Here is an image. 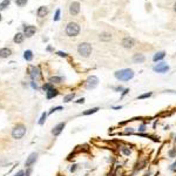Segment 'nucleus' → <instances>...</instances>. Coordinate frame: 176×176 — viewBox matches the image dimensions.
Listing matches in <instances>:
<instances>
[{"instance_id":"7","label":"nucleus","mask_w":176,"mask_h":176,"mask_svg":"<svg viewBox=\"0 0 176 176\" xmlns=\"http://www.w3.org/2000/svg\"><path fill=\"white\" fill-rule=\"evenodd\" d=\"M121 45H122L123 48L130 50V48H133V47L135 46V40H134L133 38H130V36H126V38H123V40H122Z\"/></svg>"},{"instance_id":"15","label":"nucleus","mask_w":176,"mask_h":176,"mask_svg":"<svg viewBox=\"0 0 176 176\" xmlns=\"http://www.w3.org/2000/svg\"><path fill=\"white\" fill-rule=\"evenodd\" d=\"M165 58V52L164 51H161V52H157L155 53L154 56H153V61L154 62H157V61H161Z\"/></svg>"},{"instance_id":"39","label":"nucleus","mask_w":176,"mask_h":176,"mask_svg":"<svg viewBox=\"0 0 176 176\" xmlns=\"http://www.w3.org/2000/svg\"><path fill=\"white\" fill-rule=\"evenodd\" d=\"M123 108V106H112V109H114V110H120V109H122Z\"/></svg>"},{"instance_id":"10","label":"nucleus","mask_w":176,"mask_h":176,"mask_svg":"<svg viewBox=\"0 0 176 176\" xmlns=\"http://www.w3.org/2000/svg\"><path fill=\"white\" fill-rule=\"evenodd\" d=\"M36 160H38V153H32L31 155L27 157V160H26V167H31L32 164H34L35 162H36Z\"/></svg>"},{"instance_id":"35","label":"nucleus","mask_w":176,"mask_h":176,"mask_svg":"<svg viewBox=\"0 0 176 176\" xmlns=\"http://www.w3.org/2000/svg\"><path fill=\"white\" fill-rule=\"evenodd\" d=\"M129 92H130V89H129V88H124V89L122 91V93H121V95H120V99L122 100V99H123V97H124V96H126L127 94H128Z\"/></svg>"},{"instance_id":"12","label":"nucleus","mask_w":176,"mask_h":176,"mask_svg":"<svg viewBox=\"0 0 176 176\" xmlns=\"http://www.w3.org/2000/svg\"><path fill=\"white\" fill-rule=\"evenodd\" d=\"M36 32V28L35 26H25V29H24V35H26L27 38H31L34 33Z\"/></svg>"},{"instance_id":"44","label":"nucleus","mask_w":176,"mask_h":176,"mask_svg":"<svg viewBox=\"0 0 176 176\" xmlns=\"http://www.w3.org/2000/svg\"><path fill=\"white\" fill-rule=\"evenodd\" d=\"M15 176H24V171H22V170H20V171H19Z\"/></svg>"},{"instance_id":"8","label":"nucleus","mask_w":176,"mask_h":176,"mask_svg":"<svg viewBox=\"0 0 176 176\" xmlns=\"http://www.w3.org/2000/svg\"><path fill=\"white\" fill-rule=\"evenodd\" d=\"M65 126H66V122H60V123H58L54 128L52 129V134L54 135V136H59L61 133H62V130H64V128H65Z\"/></svg>"},{"instance_id":"29","label":"nucleus","mask_w":176,"mask_h":176,"mask_svg":"<svg viewBox=\"0 0 176 176\" xmlns=\"http://www.w3.org/2000/svg\"><path fill=\"white\" fill-rule=\"evenodd\" d=\"M74 97H75V94L74 93H72V94H68V95H66L65 97H64V102H71L73 99H74Z\"/></svg>"},{"instance_id":"30","label":"nucleus","mask_w":176,"mask_h":176,"mask_svg":"<svg viewBox=\"0 0 176 176\" xmlns=\"http://www.w3.org/2000/svg\"><path fill=\"white\" fill-rule=\"evenodd\" d=\"M8 5H9V0H4L3 3H0V11H3V9H5Z\"/></svg>"},{"instance_id":"14","label":"nucleus","mask_w":176,"mask_h":176,"mask_svg":"<svg viewBox=\"0 0 176 176\" xmlns=\"http://www.w3.org/2000/svg\"><path fill=\"white\" fill-rule=\"evenodd\" d=\"M146 167H147V160H142V161H140V162H138V163L135 164L134 173H135V174H136V173H139V171L143 170Z\"/></svg>"},{"instance_id":"45","label":"nucleus","mask_w":176,"mask_h":176,"mask_svg":"<svg viewBox=\"0 0 176 176\" xmlns=\"http://www.w3.org/2000/svg\"><path fill=\"white\" fill-rule=\"evenodd\" d=\"M169 128H170V126L167 124V126H164V128H163V129H164V130H169Z\"/></svg>"},{"instance_id":"49","label":"nucleus","mask_w":176,"mask_h":176,"mask_svg":"<svg viewBox=\"0 0 176 176\" xmlns=\"http://www.w3.org/2000/svg\"><path fill=\"white\" fill-rule=\"evenodd\" d=\"M0 20H1V15H0Z\"/></svg>"},{"instance_id":"17","label":"nucleus","mask_w":176,"mask_h":176,"mask_svg":"<svg viewBox=\"0 0 176 176\" xmlns=\"http://www.w3.org/2000/svg\"><path fill=\"white\" fill-rule=\"evenodd\" d=\"M99 110H100V107H93V108H89V109H87V110L82 112L81 115H83V116H88V115H92V114L97 113Z\"/></svg>"},{"instance_id":"9","label":"nucleus","mask_w":176,"mask_h":176,"mask_svg":"<svg viewBox=\"0 0 176 176\" xmlns=\"http://www.w3.org/2000/svg\"><path fill=\"white\" fill-rule=\"evenodd\" d=\"M29 75H31V77L34 80H38V79H40V76H41V73H40V69H39L38 67L35 66H32L31 67V73H29Z\"/></svg>"},{"instance_id":"13","label":"nucleus","mask_w":176,"mask_h":176,"mask_svg":"<svg viewBox=\"0 0 176 176\" xmlns=\"http://www.w3.org/2000/svg\"><path fill=\"white\" fill-rule=\"evenodd\" d=\"M132 60H133L134 64H142V62H144V60H146V56H144L143 54H141V53H136V54L133 55Z\"/></svg>"},{"instance_id":"28","label":"nucleus","mask_w":176,"mask_h":176,"mask_svg":"<svg viewBox=\"0 0 176 176\" xmlns=\"http://www.w3.org/2000/svg\"><path fill=\"white\" fill-rule=\"evenodd\" d=\"M24 58L26 59L27 61H31L32 59H33V53H32V51H26V52L24 53Z\"/></svg>"},{"instance_id":"25","label":"nucleus","mask_w":176,"mask_h":176,"mask_svg":"<svg viewBox=\"0 0 176 176\" xmlns=\"http://www.w3.org/2000/svg\"><path fill=\"white\" fill-rule=\"evenodd\" d=\"M152 96H153V92H148V93H143V94L139 95L136 99L138 100H144V99H149V97H152Z\"/></svg>"},{"instance_id":"6","label":"nucleus","mask_w":176,"mask_h":176,"mask_svg":"<svg viewBox=\"0 0 176 176\" xmlns=\"http://www.w3.org/2000/svg\"><path fill=\"white\" fill-rule=\"evenodd\" d=\"M99 85V79L95 76V75H92L89 76L88 79L86 80L85 82V88L86 89H94V88Z\"/></svg>"},{"instance_id":"43","label":"nucleus","mask_w":176,"mask_h":176,"mask_svg":"<svg viewBox=\"0 0 176 176\" xmlns=\"http://www.w3.org/2000/svg\"><path fill=\"white\" fill-rule=\"evenodd\" d=\"M152 173H153V171H152V169L149 168V170H148V171H147V173L144 174V176H150V175H152Z\"/></svg>"},{"instance_id":"46","label":"nucleus","mask_w":176,"mask_h":176,"mask_svg":"<svg viewBox=\"0 0 176 176\" xmlns=\"http://www.w3.org/2000/svg\"><path fill=\"white\" fill-rule=\"evenodd\" d=\"M29 174H31V169H28L27 173H26V176H29Z\"/></svg>"},{"instance_id":"18","label":"nucleus","mask_w":176,"mask_h":176,"mask_svg":"<svg viewBox=\"0 0 176 176\" xmlns=\"http://www.w3.org/2000/svg\"><path fill=\"white\" fill-rule=\"evenodd\" d=\"M99 39H100L101 41H110L112 40V34L108 33V32H102L99 35Z\"/></svg>"},{"instance_id":"37","label":"nucleus","mask_w":176,"mask_h":176,"mask_svg":"<svg viewBox=\"0 0 176 176\" xmlns=\"http://www.w3.org/2000/svg\"><path fill=\"white\" fill-rule=\"evenodd\" d=\"M168 170H169V171H173V173H176V161H175L173 164L169 165V167H168Z\"/></svg>"},{"instance_id":"21","label":"nucleus","mask_w":176,"mask_h":176,"mask_svg":"<svg viewBox=\"0 0 176 176\" xmlns=\"http://www.w3.org/2000/svg\"><path fill=\"white\" fill-rule=\"evenodd\" d=\"M120 150H121V153H122L124 156H127V157H129V156L132 155V149L129 148V147H127V146L120 147Z\"/></svg>"},{"instance_id":"26","label":"nucleus","mask_w":176,"mask_h":176,"mask_svg":"<svg viewBox=\"0 0 176 176\" xmlns=\"http://www.w3.org/2000/svg\"><path fill=\"white\" fill-rule=\"evenodd\" d=\"M122 134L123 135H134L135 134V128H133V127H126Z\"/></svg>"},{"instance_id":"3","label":"nucleus","mask_w":176,"mask_h":176,"mask_svg":"<svg viewBox=\"0 0 176 176\" xmlns=\"http://www.w3.org/2000/svg\"><path fill=\"white\" fill-rule=\"evenodd\" d=\"M77 52H79V54L81 56H89L91 53H92V46L91 44H88V42H81L79 46H77Z\"/></svg>"},{"instance_id":"33","label":"nucleus","mask_w":176,"mask_h":176,"mask_svg":"<svg viewBox=\"0 0 176 176\" xmlns=\"http://www.w3.org/2000/svg\"><path fill=\"white\" fill-rule=\"evenodd\" d=\"M46 117H47V113H42V115H41V117H40V120H39V124H44L45 123V121H46Z\"/></svg>"},{"instance_id":"5","label":"nucleus","mask_w":176,"mask_h":176,"mask_svg":"<svg viewBox=\"0 0 176 176\" xmlns=\"http://www.w3.org/2000/svg\"><path fill=\"white\" fill-rule=\"evenodd\" d=\"M169 66L165 64V62H159V64H156L153 66V71L155 73H159V74H164V73H167L169 71Z\"/></svg>"},{"instance_id":"38","label":"nucleus","mask_w":176,"mask_h":176,"mask_svg":"<svg viewBox=\"0 0 176 176\" xmlns=\"http://www.w3.org/2000/svg\"><path fill=\"white\" fill-rule=\"evenodd\" d=\"M59 19H60V9H56V12H55V17H54V21H58Z\"/></svg>"},{"instance_id":"24","label":"nucleus","mask_w":176,"mask_h":176,"mask_svg":"<svg viewBox=\"0 0 176 176\" xmlns=\"http://www.w3.org/2000/svg\"><path fill=\"white\" fill-rule=\"evenodd\" d=\"M168 156L170 159H176V146H173L171 148L168 150Z\"/></svg>"},{"instance_id":"1","label":"nucleus","mask_w":176,"mask_h":176,"mask_svg":"<svg viewBox=\"0 0 176 176\" xmlns=\"http://www.w3.org/2000/svg\"><path fill=\"white\" fill-rule=\"evenodd\" d=\"M135 73L133 69H130V68H124V69H120V71H116L114 73V76H115V79L116 80H119V81H129L132 80L133 77H134Z\"/></svg>"},{"instance_id":"4","label":"nucleus","mask_w":176,"mask_h":176,"mask_svg":"<svg viewBox=\"0 0 176 176\" xmlns=\"http://www.w3.org/2000/svg\"><path fill=\"white\" fill-rule=\"evenodd\" d=\"M80 33V26L76 22H69L66 27V34L68 36H76Z\"/></svg>"},{"instance_id":"36","label":"nucleus","mask_w":176,"mask_h":176,"mask_svg":"<svg viewBox=\"0 0 176 176\" xmlns=\"http://www.w3.org/2000/svg\"><path fill=\"white\" fill-rule=\"evenodd\" d=\"M27 1H28V0H15V4L18 6H25L27 4Z\"/></svg>"},{"instance_id":"41","label":"nucleus","mask_w":176,"mask_h":176,"mask_svg":"<svg viewBox=\"0 0 176 176\" xmlns=\"http://www.w3.org/2000/svg\"><path fill=\"white\" fill-rule=\"evenodd\" d=\"M83 102H85V99H83V97H81V99H79V100L75 101V103H77V105H81V103H83Z\"/></svg>"},{"instance_id":"23","label":"nucleus","mask_w":176,"mask_h":176,"mask_svg":"<svg viewBox=\"0 0 176 176\" xmlns=\"http://www.w3.org/2000/svg\"><path fill=\"white\" fill-rule=\"evenodd\" d=\"M147 129H148V126H147V123L146 122H142L138 127V133H146Z\"/></svg>"},{"instance_id":"2","label":"nucleus","mask_w":176,"mask_h":176,"mask_svg":"<svg viewBox=\"0 0 176 176\" xmlns=\"http://www.w3.org/2000/svg\"><path fill=\"white\" fill-rule=\"evenodd\" d=\"M25 134H26V127L24 124H17L12 130V136L15 140H20L21 138H24Z\"/></svg>"},{"instance_id":"48","label":"nucleus","mask_w":176,"mask_h":176,"mask_svg":"<svg viewBox=\"0 0 176 176\" xmlns=\"http://www.w3.org/2000/svg\"><path fill=\"white\" fill-rule=\"evenodd\" d=\"M174 11L176 12V3H175V5H174Z\"/></svg>"},{"instance_id":"16","label":"nucleus","mask_w":176,"mask_h":176,"mask_svg":"<svg viewBox=\"0 0 176 176\" xmlns=\"http://www.w3.org/2000/svg\"><path fill=\"white\" fill-rule=\"evenodd\" d=\"M58 95H59V92H58V89H55L54 87L52 88V89H50V91L46 92V96H47L48 100L53 99V97H55V96H58Z\"/></svg>"},{"instance_id":"20","label":"nucleus","mask_w":176,"mask_h":176,"mask_svg":"<svg viewBox=\"0 0 176 176\" xmlns=\"http://www.w3.org/2000/svg\"><path fill=\"white\" fill-rule=\"evenodd\" d=\"M11 54H12V51L9 48H1L0 50V58H8L11 56Z\"/></svg>"},{"instance_id":"11","label":"nucleus","mask_w":176,"mask_h":176,"mask_svg":"<svg viewBox=\"0 0 176 176\" xmlns=\"http://www.w3.org/2000/svg\"><path fill=\"white\" fill-rule=\"evenodd\" d=\"M79 12H80V4L77 3V1L72 3L71 6H69V13H71L72 15H76Z\"/></svg>"},{"instance_id":"34","label":"nucleus","mask_w":176,"mask_h":176,"mask_svg":"<svg viewBox=\"0 0 176 176\" xmlns=\"http://www.w3.org/2000/svg\"><path fill=\"white\" fill-rule=\"evenodd\" d=\"M56 110H62V107L61 106H58V107H52L51 108V110L48 112V114H53L54 112H56Z\"/></svg>"},{"instance_id":"22","label":"nucleus","mask_w":176,"mask_h":176,"mask_svg":"<svg viewBox=\"0 0 176 176\" xmlns=\"http://www.w3.org/2000/svg\"><path fill=\"white\" fill-rule=\"evenodd\" d=\"M24 38H25V35H24L22 33H17V34L14 35L13 41H14L15 44H21V42L24 41Z\"/></svg>"},{"instance_id":"31","label":"nucleus","mask_w":176,"mask_h":176,"mask_svg":"<svg viewBox=\"0 0 176 176\" xmlns=\"http://www.w3.org/2000/svg\"><path fill=\"white\" fill-rule=\"evenodd\" d=\"M113 88V91L114 92H116V93H122V91L124 89V88L121 86V85H119V86H115V87H112Z\"/></svg>"},{"instance_id":"19","label":"nucleus","mask_w":176,"mask_h":176,"mask_svg":"<svg viewBox=\"0 0 176 176\" xmlns=\"http://www.w3.org/2000/svg\"><path fill=\"white\" fill-rule=\"evenodd\" d=\"M47 13H48V8H47L46 6H41V7H39L38 12H36L38 17H40V18H42V17L47 15Z\"/></svg>"},{"instance_id":"42","label":"nucleus","mask_w":176,"mask_h":176,"mask_svg":"<svg viewBox=\"0 0 176 176\" xmlns=\"http://www.w3.org/2000/svg\"><path fill=\"white\" fill-rule=\"evenodd\" d=\"M56 54H58L59 56H64V58H66V56H67V53H65V52H58Z\"/></svg>"},{"instance_id":"27","label":"nucleus","mask_w":176,"mask_h":176,"mask_svg":"<svg viewBox=\"0 0 176 176\" xmlns=\"http://www.w3.org/2000/svg\"><path fill=\"white\" fill-rule=\"evenodd\" d=\"M61 81H62V77H60V76H52L50 79L51 83H61Z\"/></svg>"},{"instance_id":"32","label":"nucleus","mask_w":176,"mask_h":176,"mask_svg":"<svg viewBox=\"0 0 176 176\" xmlns=\"http://www.w3.org/2000/svg\"><path fill=\"white\" fill-rule=\"evenodd\" d=\"M52 88H53V83H51V82H48V83L44 85V87H42V89H44L45 92H47V91H50V89H52Z\"/></svg>"},{"instance_id":"40","label":"nucleus","mask_w":176,"mask_h":176,"mask_svg":"<svg viewBox=\"0 0 176 176\" xmlns=\"http://www.w3.org/2000/svg\"><path fill=\"white\" fill-rule=\"evenodd\" d=\"M76 169H77V164H73L72 167H71V171H72V173H75Z\"/></svg>"},{"instance_id":"47","label":"nucleus","mask_w":176,"mask_h":176,"mask_svg":"<svg viewBox=\"0 0 176 176\" xmlns=\"http://www.w3.org/2000/svg\"><path fill=\"white\" fill-rule=\"evenodd\" d=\"M174 142L176 143V134H175V136H174Z\"/></svg>"}]
</instances>
